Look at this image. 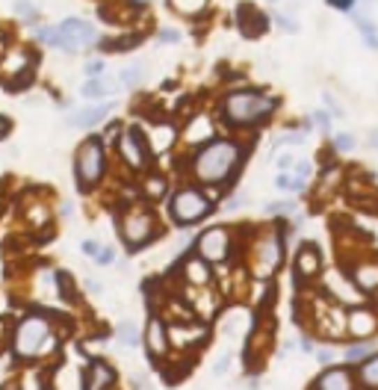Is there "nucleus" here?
I'll use <instances>...</instances> for the list:
<instances>
[{
	"mask_svg": "<svg viewBox=\"0 0 378 390\" xmlns=\"http://www.w3.org/2000/svg\"><path fill=\"white\" fill-rule=\"evenodd\" d=\"M243 160V148L231 140H213L195 154L192 172L201 183H225Z\"/></svg>",
	"mask_w": 378,
	"mask_h": 390,
	"instance_id": "1",
	"label": "nucleus"
},
{
	"mask_svg": "<svg viewBox=\"0 0 378 390\" xmlns=\"http://www.w3.org/2000/svg\"><path fill=\"white\" fill-rule=\"evenodd\" d=\"M275 107H278V100L263 95V92H251V89H243V92H231L225 98V119L231 124H257L263 121L266 116H272Z\"/></svg>",
	"mask_w": 378,
	"mask_h": 390,
	"instance_id": "2",
	"label": "nucleus"
},
{
	"mask_svg": "<svg viewBox=\"0 0 378 390\" xmlns=\"http://www.w3.org/2000/svg\"><path fill=\"white\" fill-rule=\"evenodd\" d=\"M39 39L54 45V47H62V50H71V54H80V50L92 47L95 45V27L86 24L80 18H68L62 21L59 27H47V30H39Z\"/></svg>",
	"mask_w": 378,
	"mask_h": 390,
	"instance_id": "3",
	"label": "nucleus"
},
{
	"mask_svg": "<svg viewBox=\"0 0 378 390\" xmlns=\"http://www.w3.org/2000/svg\"><path fill=\"white\" fill-rule=\"evenodd\" d=\"M50 325L45 317H27L15 331V355L18 358H36L45 349H50Z\"/></svg>",
	"mask_w": 378,
	"mask_h": 390,
	"instance_id": "4",
	"label": "nucleus"
},
{
	"mask_svg": "<svg viewBox=\"0 0 378 390\" xmlns=\"http://www.w3.org/2000/svg\"><path fill=\"white\" fill-rule=\"evenodd\" d=\"M210 213V198L201 190H181L172 198V216L181 225H192Z\"/></svg>",
	"mask_w": 378,
	"mask_h": 390,
	"instance_id": "5",
	"label": "nucleus"
},
{
	"mask_svg": "<svg viewBox=\"0 0 378 390\" xmlns=\"http://www.w3.org/2000/svg\"><path fill=\"white\" fill-rule=\"evenodd\" d=\"M100 172H104V148L100 142L89 140L80 151H77V178H80V186H92Z\"/></svg>",
	"mask_w": 378,
	"mask_h": 390,
	"instance_id": "6",
	"label": "nucleus"
},
{
	"mask_svg": "<svg viewBox=\"0 0 378 390\" xmlns=\"http://www.w3.org/2000/svg\"><path fill=\"white\" fill-rule=\"evenodd\" d=\"M358 373L349 363H340V367H325L317 379H313L310 390H358Z\"/></svg>",
	"mask_w": 378,
	"mask_h": 390,
	"instance_id": "7",
	"label": "nucleus"
},
{
	"mask_svg": "<svg viewBox=\"0 0 378 390\" xmlns=\"http://www.w3.org/2000/svg\"><path fill=\"white\" fill-rule=\"evenodd\" d=\"M378 334V310L372 305L349 308V337L351 340H375Z\"/></svg>",
	"mask_w": 378,
	"mask_h": 390,
	"instance_id": "8",
	"label": "nucleus"
},
{
	"mask_svg": "<svg viewBox=\"0 0 378 390\" xmlns=\"http://www.w3.org/2000/svg\"><path fill=\"white\" fill-rule=\"evenodd\" d=\"M231 251V234L225 228H210L207 234H201L198 240V257L207 263H222Z\"/></svg>",
	"mask_w": 378,
	"mask_h": 390,
	"instance_id": "9",
	"label": "nucleus"
},
{
	"mask_svg": "<svg viewBox=\"0 0 378 390\" xmlns=\"http://www.w3.org/2000/svg\"><path fill=\"white\" fill-rule=\"evenodd\" d=\"M257 272L266 278L269 272H275L281 267V257H284V243H281V234H263L260 243H257Z\"/></svg>",
	"mask_w": 378,
	"mask_h": 390,
	"instance_id": "10",
	"label": "nucleus"
},
{
	"mask_svg": "<svg viewBox=\"0 0 378 390\" xmlns=\"http://www.w3.org/2000/svg\"><path fill=\"white\" fill-rule=\"evenodd\" d=\"M349 278H351V284H355V290L361 296H375L378 293V260L375 257L358 260L355 267H351Z\"/></svg>",
	"mask_w": 378,
	"mask_h": 390,
	"instance_id": "11",
	"label": "nucleus"
},
{
	"mask_svg": "<svg viewBox=\"0 0 378 390\" xmlns=\"http://www.w3.org/2000/svg\"><path fill=\"white\" fill-rule=\"evenodd\" d=\"M121 228H124V240H128L130 246H142V243L151 240V234H154V222H151L148 213L136 210V213H128V216H124Z\"/></svg>",
	"mask_w": 378,
	"mask_h": 390,
	"instance_id": "12",
	"label": "nucleus"
},
{
	"mask_svg": "<svg viewBox=\"0 0 378 390\" xmlns=\"http://www.w3.org/2000/svg\"><path fill=\"white\" fill-rule=\"evenodd\" d=\"M322 269V255H319V248L313 246V243H305L298 248V255H296V272L301 275V278H317Z\"/></svg>",
	"mask_w": 378,
	"mask_h": 390,
	"instance_id": "13",
	"label": "nucleus"
},
{
	"mask_svg": "<svg viewBox=\"0 0 378 390\" xmlns=\"http://www.w3.org/2000/svg\"><path fill=\"white\" fill-rule=\"evenodd\" d=\"M378 352V343L375 340H355L343 346V363H349V367H361L367 358H372Z\"/></svg>",
	"mask_w": 378,
	"mask_h": 390,
	"instance_id": "14",
	"label": "nucleus"
},
{
	"mask_svg": "<svg viewBox=\"0 0 378 390\" xmlns=\"http://www.w3.org/2000/svg\"><path fill=\"white\" fill-rule=\"evenodd\" d=\"M119 151H121V157L130 163V166L139 169L142 163H145V154H142V140L136 136V130H128V133H121V140H119Z\"/></svg>",
	"mask_w": 378,
	"mask_h": 390,
	"instance_id": "15",
	"label": "nucleus"
},
{
	"mask_svg": "<svg viewBox=\"0 0 378 390\" xmlns=\"http://www.w3.org/2000/svg\"><path fill=\"white\" fill-rule=\"evenodd\" d=\"M109 110H112V104H95L89 110H77L71 116V124L74 128H95L98 121H104L109 116Z\"/></svg>",
	"mask_w": 378,
	"mask_h": 390,
	"instance_id": "16",
	"label": "nucleus"
},
{
	"mask_svg": "<svg viewBox=\"0 0 378 390\" xmlns=\"http://www.w3.org/2000/svg\"><path fill=\"white\" fill-rule=\"evenodd\" d=\"M239 12H243V15H239V30H243V36L255 39V36H260L263 30H266V18H263L255 6H243Z\"/></svg>",
	"mask_w": 378,
	"mask_h": 390,
	"instance_id": "17",
	"label": "nucleus"
},
{
	"mask_svg": "<svg viewBox=\"0 0 378 390\" xmlns=\"http://www.w3.org/2000/svg\"><path fill=\"white\" fill-rule=\"evenodd\" d=\"M145 343H148V349L154 352V355H162V352H166V325H162L160 320H151L148 322Z\"/></svg>",
	"mask_w": 378,
	"mask_h": 390,
	"instance_id": "18",
	"label": "nucleus"
},
{
	"mask_svg": "<svg viewBox=\"0 0 378 390\" xmlns=\"http://www.w3.org/2000/svg\"><path fill=\"white\" fill-rule=\"evenodd\" d=\"M358 373V384L367 387V390H378V352L372 358H367L361 363V367H355Z\"/></svg>",
	"mask_w": 378,
	"mask_h": 390,
	"instance_id": "19",
	"label": "nucleus"
},
{
	"mask_svg": "<svg viewBox=\"0 0 378 390\" xmlns=\"http://www.w3.org/2000/svg\"><path fill=\"white\" fill-rule=\"evenodd\" d=\"M112 382V370L104 363H92L89 367V379H86V390H104Z\"/></svg>",
	"mask_w": 378,
	"mask_h": 390,
	"instance_id": "20",
	"label": "nucleus"
},
{
	"mask_svg": "<svg viewBox=\"0 0 378 390\" xmlns=\"http://www.w3.org/2000/svg\"><path fill=\"white\" fill-rule=\"evenodd\" d=\"M351 21H355L358 24V30H361V39H363V45H370L372 50H378V27H375V24L367 18V15H358V12H355V15H351Z\"/></svg>",
	"mask_w": 378,
	"mask_h": 390,
	"instance_id": "21",
	"label": "nucleus"
},
{
	"mask_svg": "<svg viewBox=\"0 0 378 390\" xmlns=\"http://www.w3.org/2000/svg\"><path fill=\"white\" fill-rule=\"evenodd\" d=\"M116 86H112L109 80H100V77H92V80H86V86H83V98H104V95H109Z\"/></svg>",
	"mask_w": 378,
	"mask_h": 390,
	"instance_id": "22",
	"label": "nucleus"
},
{
	"mask_svg": "<svg viewBox=\"0 0 378 390\" xmlns=\"http://www.w3.org/2000/svg\"><path fill=\"white\" fill-rule=\"evenodd\" d=\"M275 186H278V190H287V193H305V186H308V181H301V178H296L293 172H281L278 178H275Z\"/></svg>",
	"mask_w": 378,
	"mask_h": 390,
	"instance_id": "23",
	"label": "nucleus"
},
{
	"mask_svg": "<svg viewBox=\"0 0 378 390\" xmlns=\"http://www.w3.org/2000/svg\"><path fill=\"white\" fill-rule=\"evenodd\" d=\"M27 54H24V50H12V54L6 57V62L3 66H0V71L6 74V77H12V74H18V71H24V66H27Z\"/></svg>",
	"mask_w": 378,
	"mask_h": 390,
	"instance_id": "24",
	"label": "nucleus"
},
{
	"mask_svg": "<svg viewBox=\"0 0 378 390\" xmlns=\"http://www.w3.org/2000/svg\"><path fill=\"white\" fill-rule=\"evenodd\" d=\"M186 278L192 281V284H207V278H210V272H207V260H189L186 263Z\"/></svg>",
	"mask_w": 378,
	"mask_h": 390,
	"instance_id": "25",
	"label": "nucleus"
},
{
	"mask_svg": "<svg viewBox=\"0 0 378 390\" xmlns=\"http://www.w3.org/2000/svg\"><path fill=\"white\" fill-rule=\"evenodd\" d=\"M172 136H174L172 124H160V128H154V133H151V148H154V151L169 148L172 145Z\"/></svg>",
	"mask_w": 378,
	"mask_h": 390,
	"instance_id": "26",
	"label": "nucleus"
},
{
	"mask_svg": "<svg viewBox=\"0 0 378 390\" xmlns=\"http://www.w3.org/2000/svg\"><path fill=\"white\" fill-rule=\"evenodd\" d=\"M172 6L183 12V15H195V12H201L207 6V0H172Z\"/></svg>",
	"mask_w": 378,
	"mask_h": 390,
	"instance_id": "27",
	"label": "nucleus"
},
{
	"mask_svg": "<svg viewBox=\"0 0 378 390\" xmlns=\"http://www.w3.org/2000/svg\"><path fill=\"white\" fill-rule=\"evenodd\" d=\"M266 213L269 216H293L296 201H272V204H266Z\"/></svg>",
	"mask_w": 378,
	"mask_h": 390,
	"instance_id": "28",
	"label": "nucleus"
},
{
	"mask_svg": "<svg viewBox=\"0 0 378 390\" xmlns=\"http://www.w3.org/2000/svg\"><path fill=\"white\" fill-rule=\"evenodd\" d=\"M355 136L351 133H334V151L337 154H349V151H355Z\"/></svg>",
	"mask_w": 378,
	"mask_h": 390,
	"instance_id": "29",
	"label": "nucleus"
},
{
	"mask_svg": "<svg viewBox=\"0 0 378 390\" xmlns=\"http://www.w3.org/2000/svg\"><path fill=\"white\" fill-rule=\"evenodd\" d=\"M210 133H213V130H210V121H207L204 116H201V119H195V124L189 128V133H186V136L195 142V140H204V136H210Z\"/></svg>",
	"mask_w": 378,
	"mask_h": 390,
	"instance_id": "30",
	"label": "nucleus"
},
{
	"mask_svg": "<svg viewBox=\"0 0 378 390\" xmlns=\"http://www.w3.org/2000/svg\"><path fill=\"white\" fill-rule=\"evenodd\" d=\"M305 140H308V133H284V136H278V140L272 142V151H278L284 145H301Z\"/></svg>",
	"mask_w": 378,
	"mask_h": 390,
	"instance_id": "31",
	"label": "nucleus"
},
{
	"mask_svg": "<svg viewBox=\"0 0 378 390\" xmlns=\"http://www.w3.org/2000/svg\"><path fill=\"white\" fill-rule=\"evenodd\" d=\"M317 361H319V367H334L337 349H334V346H319V349H317Z\"/></svg>",
	"mask_w": 378,
	"mask_h": 390,
	"instance_id": "32",
	"label": "nucleus"
},
{
	"mask_svg": "<svg viewBox=\"0 0 378 390\" xmlns=\"http://www.w3.org/2000/svg\"><path fill=\"white\" fill-rule=\"evenodd\" d=\"M119 337H121V340L128 343V346H133L136 340H139V331H136L133 322H121V325H119Z\"/></svg>",
	"mask_w": 378,
	"mask_h": 390,
	"instance_id": "33",
	"label": "nucleus"
},
{
	"mask_svg": "<svg viewBox=\"0 0 378 390\" xmlns=\"http://www.w3.org/2000/svg\"><path fill=\"white\" fill-rule=\"evenodd\" d=\"M322 100H325V104H328V110H331V116H334V119H343V116H346L343 104H340V100H337L331 92H325V95H322Z\"/></svg>",
	"mask_w": 378,
	"mask_h": 390,
	"instance_id": "34",
	"label": "nucleus"
},
{
	"mask_svg": "<svg viewBox=\"0 0 378 390\" xmlns=\"http://www.w3.org/2000/svg\"><path fill=\"white\" fill-rule=\"evenodd\" d=\"M313 124H317L322 133H331V116H328L325 110H317V112H313Z\"/></svg>",
	"mask_w": 378,
	"mask_h": 390,
	"instance_id": "35",
	"label": "nucleus"
},
{
	"mask_svg": "<svg viewBox=\"0 0 378 390\" xmlns=\"http://www.w3.org/2000/svg\"><path fill=\"white\" fill-rule=\"evenodd\" d=\"M15 12L21 18H27V21H36V6L30 3V0H18L15 3Z\"/></svg>",
	"mask_w": 378,
	"mask_h": 390,
	"instance_id": "36",
	"label": "nucleus"
},
{
	"mask_svg": "<svg viewBox=\"0 0 378 390\" xmlns=\"http://www.w3.org/2000/svg\"><path fill=\"white\" fill-rule=\"evenodd\" d=\"M275 24H278V27H284L287 33H298V24L296 21H289L284 12H275Z\"/></svg>",
	"mask_w": 378,
	"mask_h": 390,
	"instance_id": "37",
	"label": "nucleus"
},
{
	"mask_svg": "<svg viewBox=\"0 0 378 390\" xmlns=\"http://www.w3.org/2000/svg\"><path fill=\"white\" fill-rule=\"evenodd\" d=\"M142 77H145V68H139V66L121 71V80H124V83H136V80H142Z\"/></svg>",
	"mask_w": 378,
	"mask_h": 390,
	"instance_id": "38",
	"label": "nucleus"
},
{
	"mask_svg": "<svg viewBox=\"0 0 378 390\" xmlns=\"http://www.w3.org/2000/svg\"><path fill=\"white\" fill-rule=\"evenodd\" d=\"M293 174H296V178H301V181H308V178H310V163H308V160H298L296 169H293Z\"/></svg>",
	"mask_w": 378,
	"mask_h": 390,
	"instance_id": "39",
	"label": "nucleus"
},
{
	"mask_svg": "<svg viewBox=\"0 0 378 390\" xmlns=\"http://www.w3.org/2000/svg\"><path fill=\"white\" fill-rule=\"evenodd\" d=\"M301 346V352H305V355H317V346H313V337H308V334H301V340H298Z\"/></svg>",
	"mask_w": 378,
	"mask_h": 390,
	"instance_id": "40",
	"label": "nucleus"
},
{
	"mask_svg": "<svg viewBox=\"0 0 378 390\" xmlns=\"http://www.w3.org/2000/svg\"><path fill=\"white\" fill-rule=\"evenodd\" d=\"M160 42H172L174 45V42H181V33L172 30V27L169 30H160Z\"/></svg>",
	"mask_w": 378,
	"mask_h": 390,
	"instance_id": "41",
	"label": "nucleus"
},
{
	"mask_svg": "<svg viewBox=\"0 0 378 390\" xmlns=\"http://www.w3.org/2000/svg\"><path fill=\"white\" fill-rule=\"evenodd\" d=\"M86 74H89V80L100 77V74H104V62H89V66H86Z\"/></svg>",
	"mask_w": 378,
	"mask_h": 390,
	"instance_id": "42",
	"label": "nucleus"
},
{
	"mask_svg": "<svg viewBox=\"0 0 378 390\" xmlns=\"http://www.w3.org/2000/svg\"><path fill=\"white\" fill-rule=\"evenodd\" d=\"M83 251H86L89 257H100V251H104V248H100L98 243H92V240H86V243H83Z\"/></svg>",
	"mask_w": 378,
	"mask_h": 390,
	"instance_id": "43",
	"label": "nucleus"
},
{
	"mask_svg": "<svg viewBox=\"0 0 378 390\" xmlns=\"http://www.w3.org/2000/svg\"><path fill=\"white\" fill-rule=\"evenodd\" d=\"M228 363H231V358L222 355V358L216 361V375H225V373H228Z\"/></svg>",
	"mask_w": 378,
	"mask_h": 390,
	"instance_id": "44",
	"label": "nucleus"
},
{
	"mask_svg": "<svg viewBox=\"0 0 378 390\" xmlns=\"http://www.w3.org/2000/svg\"><path fill=\"white\" fill-rule=\"evenodd\" d=\"M148 193H151V195H160V193H162V183H160V178H151V183H148Z\"/></svg>",
	"mask_w": 378,
	"mask_h": 390,
	"instance_id": "45",
	"label": "nucleus"
},
{
	"mask_svg": "<svg viewBox=\"0 0 378 390\" xmlns=\"http://www.w3.org/2000/svg\"><path fill=\"white\" fill-rule=\"evenodd\" d=\"M331 6H337V9H346V12H351V0H331Z\"/></svg>",
	"mask_w": 378,
	"mask_h": 390,
	"instance_id": "46",
	"label": "nucleus"
},
{
	"mask_svg": "<svg viewBox=\"0 0 378 390\" xmlns=\"http://www.w3.org/2000/svg\"><path fill=\"white\" fill-rule=\"evenodd\" d=\"M243 201H245V195H234V198L228 201V210H234V207H239V204H243Z\"/></svg>",
	"mask_w": 378,
	"mask_h": 390,
	"instance_id": "47",
	"label": "nucleus"
},
{
	"mask_svg": "<svg viewBox=\"0 0 378 390\" xmlns=\"http://www.w3.org/2000/svg\"><path fill=\"white\" fill-rule=\"evenodd\" d=\"M98 260H100V263H109V260H112V248H104V251H100Z\"/></svg>",
	"mask_w": 378,
	"mask_h": 390,
	"instance_id": "48",
	"label": "nucleus"
},
{
	"mask_svg": "<svg viewBox=\"0 0 378 390\" xmlns=\"http://www.w3.org/2000/svg\"><path fill=\"white\" fill-rule=\"evenodd\" d=\"M9 128V124H6V119H0V136H3V130Z\"/></svg>",
	"mask_w": 378,
	"mask_h": 390,
	"instance_id": "49",
	"label": "nucleus"
},
{
	"mask_svg": "<svg viewBox=\"0 0 378 390\" xmlns=\"http://www.w3.org/2000/svg\"><path fill=\"white\" fill-rule=\"evenodd\" d=\"M6 390H18V387H6Z\"/></svg>",
	"mask_w": 378,
	"mask_h": 390,
	"instance_id": "50",
	"label": "nucleus"
},
{
	"mask_svg": "<svg viewBox=\"0 0 378 390\" xmlns=\"http://www.w3.org/2000/svg\"><path fill=\"white\" fill-rule=\"evenodd\" d=\"M358 390H367V387H358Z\"/></svg>",
	"mask_w": 378,
	"mask_h": 390,
	"instance_id": "51",
	"label": "nucleus"
}]
</instances>
